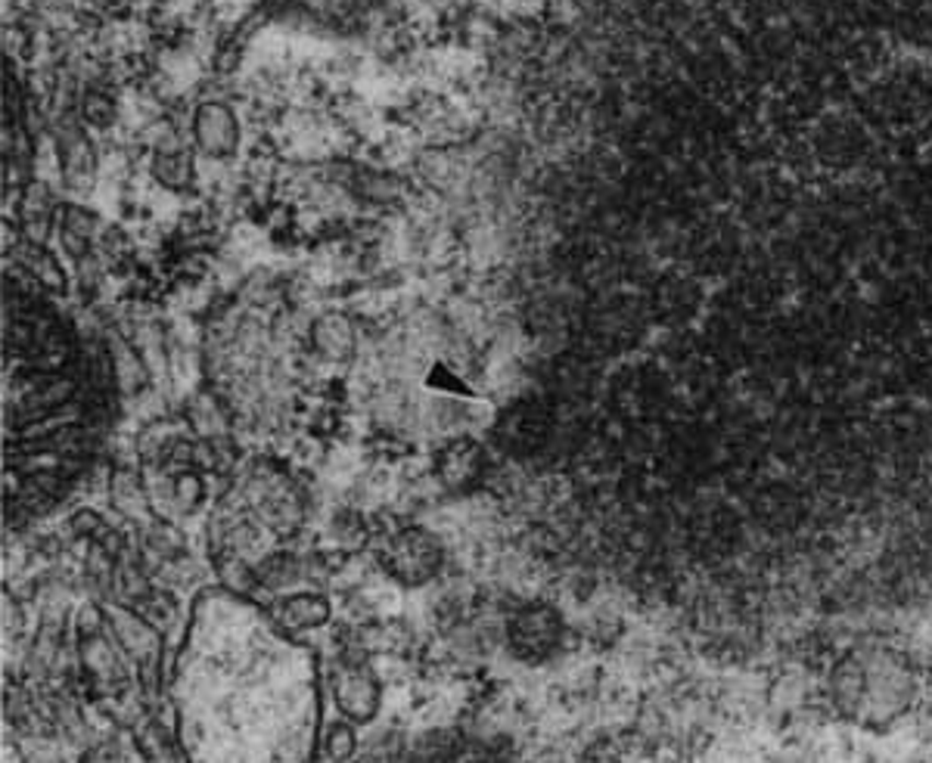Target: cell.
<instances>
[{
  "label": "cell",
  "mask_w": 932,
  "mask_h": 763,
  "mask_svg": "<svg viewBox=\"0 0 932 763\" xmlns=\"http://www.w3.org/2000/svg\"><path fill=\"white\" fill-rule=\"evenodd\" d=\"M330 614L333 606L327 596H321V592H292V596H287L280 602L277 621L287 630H292V633H299V630L324 627L330 621Z\"/></svg>",
  "instance_id": "7"
},
{
  "label": "cell",
  "mask_w": 932,
  "mask_h": 763,
  "mask_svg": "<svg viewBox=\"0 0 932 763\" xmlns=\"http://www.w3.org/2000/svg\"><path fill=\"white\" fill-rule=\"evenodd\" d=\"M155 180L168 190H184L194 180V155L187 150H165L153 159Z\"/></svg>",
  "instance_id": "10"
},
{
  "label": "cell",
  "mask_w": 932,
  "mask_h": 763,
  "mask_svg": "<svg viewBox=\"0 0 932 763\" xmlns=\"http://www.w3.org/2000/svg\"><path fill=\"white\" fill-rule=\"evenodd\" d=\"M498 438L504 441V450H532L535 447V407H513L498 425Z\"/></svg>",
  "instance_id": "9"
},
{
  "label": "cell",
  "mask_w": 932,
  "mask_h": 763,
  "mask_svg": "<svg viewBox=\"0 0 932 763\" xmlns=\"http://www.w3.org/2000/svg\"><path fill=\"white\" fill-rule=\"evenodd\" d=\"M324 748H327V758L330 761H349L358 748V736H354V726L349 724H333L327 729V739H324Z\"/></svg>",
  "instance_id": "13"
},
{
  "label": "cell",
  "mask_w": 932,
  "mask_h": 763,
  "mask_svg": "<svg viewBox=\"0 0 932 763\" xmlns=\"http://www.w3.org/2000/svg\"><path fill=\"white\" fill-rule=\"evenodd\" d=\"M196 146L212 159H228L240 146V121L224 103H202L194 115Z\"/></svg>",
  "instance_id": "4"
},
{
  "label": "cell",
  "mask_w": 932,
  "mask_h": 763,
  "mask_svg": "<svg viewBox=\"0 0 932 763\" xmlns=\"http://www.w3.org/2000/svg\"><path fill=\"white\" fill-rule=\"evenodd\" d=\"M380 680L364 665H346L336 677V705L351 724H370L380 711Z\"/></svg>",
  "instance_id": "3"
},
{
  "label": "cell",
  "mask_w": 932,
  "mask_h": 763,
  "mask_svg": "<svg viewBox=\"0 0 932 763\" xmlns=\"http://www.w3.org/2000/svg\"><path fill=\"white\" fill-rule=\"evenodd\" d=\"M109 627H113V636L121 649L128 652L137 661H147V665H155L159 661V633L155 627H150L143 618H137L135 611L128 609H113L106 614Z\"/></svg>",
  "instance_id": "6"
},
{
  "label": "cell",
  "mask_w": 932,
  "mask_h": 763,
  "mask_svg": "<svg viewBox=\"0 0 932 763\" xmlns=\"http://www.w3.org/2000/svg\"><path fill=\"white\" fill-rule=\"evenodd\" d=\"M295 572H299V568H295V559H292V555H273L265 565H258L255 580L265 584V587H283V584H290V580L299 577Z\"/></svg>",
  "instance_id": "12"
},
{
  "label": "cell",
  "mask_w": 932,
  "mask_h": 763,
  "mask_svg": "<svg viewBox=\"0 0 932 763\" xmlns=\"http://www.w3.org/2000/svg\"><path fill=\"white\" fill-rule=\"evenodd\" d=\"M380 559H383V568L388 572V577L398 580L401 587H423L442 572L445 547L427 528L408 525V528L388 537Z\"/></svg>",
  "instance_id": "1"
},
{
  "label": "cell",
  "mask_w": 932,
  "mask_h": 763,
  "mask_svg": "<svg viewBox=\"0 0 932 763\" xmlns=\"http://www.w3.org/2000/svg\"><path fill=\"white\" fill-rule=\"evenodd\" d=\"M560 636V618L547 606H528L510 621V649L528 665L544 661Z\"/></svg>",
  "instance_id": "2"
},
{
  "label": "cell",
  "mask_w": 932,
  "mask_h": 763,
  "mask_svg": "<svg viewBox=\"0 0 932 763\" xmlns=\"http://www.w3.org/2000/svg\"><path fill=\"white\" fill-rule=\"evenodd\" d=\"M314 344L327 361H349L351 348H354L351 326L342 317H324L314 326Z\"/></svg>",
  "instance_id": "8"
},
{
  "label": "cell",
  "mask_w": 932,
  "mask_h": 763,
  "mask_svg": "<svg viewBox=\"0 0 932 763\" xmlns=\"http://www.w3.org/2000/svg\"><path fill=\"white\" fill-rule=\"evenodd\" d=\"M72 525H75L78 535L94 537V540H106V537H109V525H106L97 513H91V509H81V513L72 518Z\"/></svg>",
  "instance_id": "14"
},
{
  "label": "cell",
  "mask_w": 932,
  "mask_h": 763,
  "mask_svg": "<svg viewBox=\"0 0 932 763\" xmlns=\"http://www.w3.org/2000/svg\"><path fill=\"white\" fill-rule=\"evenodd\" d=\"M113 503H116V509L121 513V516H147L150 513V506H147V494H143V488H140V481H137L131 472H118L116 481H113Z\"/></svg>",
  "instance_id": "11"
},
{
  "label": "cell",
  "mask_w": 932,
  "mask_h": 763,
  "mask_svg": "<svg viewBox=\"0 0 932 763\" xmlns=\"http://www.w3.org/2000/svg\"><path fill=\"white\" fill-rule=\"evenodd\" d=\"M486 472V454L473 438H454L439 454V478L447 491H469Z\"/></svg>",
  "instance_id": "5"
}]
</instances>
